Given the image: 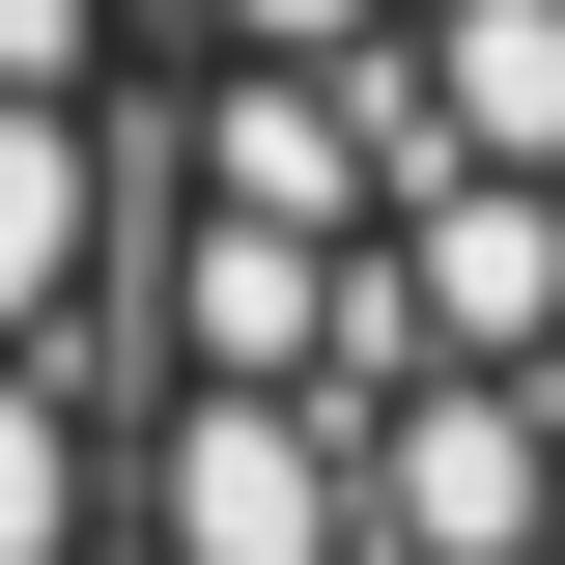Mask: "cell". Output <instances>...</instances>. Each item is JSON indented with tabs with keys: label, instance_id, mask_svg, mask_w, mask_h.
<instances>
[{
	"label": "cell",
	"instance_id": "6da1fadb",
	"mask_svg": "<svg viewBox=\"0 0 565 565\" xmlns=\"http://www.w3.org/2000/svg\"><path fill=\"white\" fill-rule=\"evenodd\" d=\"M114 565H565V0L114 29Z\"/></svg>",
	"mask_w": 565,
	"mask_h": 565
}]
</instances>
